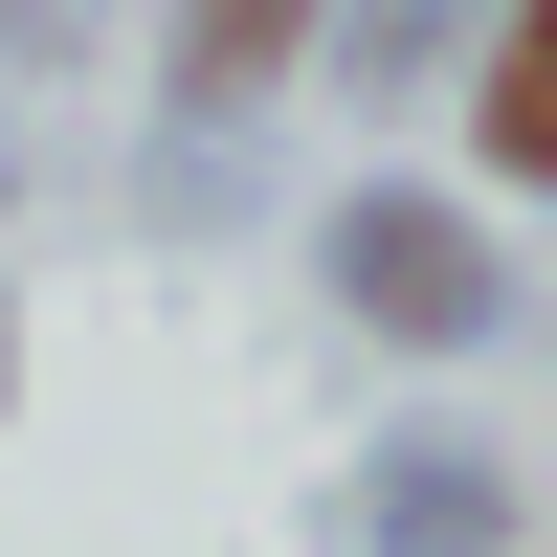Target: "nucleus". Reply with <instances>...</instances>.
<instances>
[{
	"instance_id": "nucleus-1",
	"label": "nucleus",
	"mask_w": 557,
	"mask_h": 557,
	"mask_svg": "<svg viewBox=\"0 0 557 557\" xmlns=\"http://www.w3.org/2000/svg\"><path fill=\"white\" fill-rule=\"evenodd\" d=\"M335 290L380 312V335L469 357L491 312H513V268H491V223H469V201H401V178H357V201H335Z\"/></svg>"
},
{
	"instance_id": "nucleus-2",
	"label": "nucleus",
	"mask_w": 557,
	"mask_h": 557,
	"mask_svg": "<svg viewBox=\"0 0 557 557\" xmlns=\"http://www.w3.org/2000/svg\"><path fill=\"white\" fill-rule=\"evenodd\" d=\"M312 23H335V0H178V23H157V89H178V134H201V112H268V89L312 67Z\"/></svg>"
},
{
	"instance_id": "nucleus-3",
	"label": "nucleus",
	"mask_w": 557,
	"mask_h": 557,
	"mask_svg": "<svg viewBox=\"0 0 557 557\" xmlns=\"http://www.w3.org/2000/svg\"><path fill=\"white\" fill-rule=\"evenodd\" d=\"M469 134H491V178H535V201H557V0H491V45H469Z\"/></svg>"
},
{
	"instance_id": "nucleus-4",
	"label": "nucleus",
	"mask_w": 557,
	"mask_h": 557,
	"mask_svg": "<svg viewBox=\"0 0 557 557\" xmlns=\"http://www.w3.org/2000/svg\"><path fill=\"white\" fill-rule=\"evenodd\" d=\"M357 535H380V557H491V535H513V491H491L469 446H401V469L357 491Z\"/></svg>"
},
{
	"instance_id": "nucleus-5",
	"label": "nucleus",
	"mask_w": 557,
	"mask_h": 557,
	"mask_svg": "<svg viewBox=\"0 0 557 557\" xmlns=\"http://www.w3.org/2000/svg\"><path fill=\"white\" fill-rule=\"evenodd\" d=\"M446 23H469V0H335L312 45H357V89H424V45H446Z\"/></svg>"
}]
</instances>
